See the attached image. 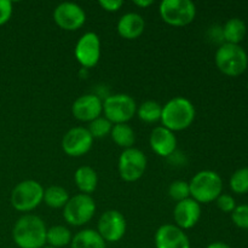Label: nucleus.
I'll return each instance as SVG.
<instances>
[{
	"instance_id": "1a4fd4ad",
	"label": "nucleus",
	"mask_w": 248,
	"mask_h": 248,
	"mask_svg": "<svg viewBox=\"0 0 248 248\" xmlns=\"http://www.w3.org/2000/svg\"><path fill=\"white\" fill-rule=\"evenodd\" d=\"M147 156L137 148H128L119 157V173L126 182H136L144 174Z\"/></svg>"
},
{
	"instance_id": "f704fd0d",
	"label": "nucleus",
	"mask_w": 248,
	"mask_h": 248,
	"mask_svg": "<svg viewBox=\"0 0 248 248\" xmlns=\"http://www.w3.org/2000/svg\"><path fill=\"white\" fill-rule=\"evenodd\" d=\"M43 248H55V247H51V246H47V247H43Z\"/></svg>"
},
{
	"instance_id": "39448f33",
	"label": "nucleus",
	"mask_w": 248,
	"mask_h": 248,
	"mask_svg": "<svg viewBox=\"0 0 248 248\" xmlns=\"http://www.w3.org/2000/svg\"><path fill=\"white\" fill-rule=\"evenodd\" d=\"M44 200V188L39 182L27 179L14 188L11 205L18 212H29L38 207Z\"/></svg>"
},
{
	"instance_id": "72a5a7b5",
	"label": "nucleus",
	"mask_w": 248,
	"mask_h": 248,
	"mask_svg": "<svg viewBox=\"0 0 248 248\" xmlns=\"http://www.w3.org/2000/svg\"><path fill=\"white\" fill-rule=\"evenodd\" d=\"M206 248H232L229 245L224 244V242H213V244L208 245Z\"/></svg>"
},
{
	"instance_id": "6e6552de",
	"label": "nucleus",
	"mask_w": 248,
	"mask_h": 248,
	"mask_svg": "<svg viewBox=\"0 0 248 248\" xmlns=\"http://www.w3.org/2000/svg\"><path fill=\"white\" fill-rule=\"evenodd\" d=\"M104 118L111 124H126L135 116L137 111L135 99L126 93L111 94L103 102Z\"/></svg>"
},
{
	"instance_id": "4468645a",
	"label": "nucleus",
	"mask_w": 248,
	"mask_h": 248,
	"mask_svg": "<svg viewBox=\"0 0 248 248\" xmlns=\"http://www.w3.org/2000/svg\"><path fill=\"white\" fill-rule=\"evenodd\" d=\"M103 111V102L96 94H84L75 99L72 106V113L80 121H91L99 118Z\"/></svg>"
},
{
	"instance_id": "cd10ccee",
	"label": "nucleus",
	"mask_w": 248,
	"mask_h": 248,
	"mask_svg": "<svg viewBox=\"0 0 248 248\" xmlns=\"http://www.w3.org/2000/svg\"><path fill=\"white\" fill-rule=\"evenodd\" d=\"M169 194L173 200L177 202L183 201L186 199L190 198V188H189V183L184 181H176L170 186Z\"/></svg>"
},
{
	"instance_id": "f257e3e1",
	"label": "nucleus",
	"mask_w": 248,
	"mask_h": 248,
	"mask_svg": "<svg viewBox=\"0 0 248 248\" xmlns=\"http://www.w3.org/2000/svg\"><path fill=\"white\" fill-rule=\"evenodd\" d=\"M46 225L34 215L22 216L14 225L12 239L19 248H43L46 244Z\"/></svg>"
},
{
	"instance_id": "ddd939ff",
	"label": "nucleus",
	"mask_w": 248,
	"mask_h": 248,
	"mask_svg": "<svg viewBox=\"0 0 248 248\" xmlns=\"http://www.w3.org/2000/svg\"><path fill=\"white\" fill-rule=\"evenodd\" d=\"M93 138L85 127H73L68 131L62 140V149L73 157L82 156L90 152Z\"/></svg>"
},
{
	"instance_id": "4be33fe9",
	"label": "nucleus",
	"mask_w": 248,
	"mask_h": 248,
	"mask_svg": "<svg viewBox=\"0 0 248 248\" xmlns=\"http://www.w3.org/2000/svg\"><path fill=\"white\" fill-rule=\"evenodd\" d=\"M111 138L119 147L124 149L132 148V145L136 142V136L133 132L132 127L127 124H116L111 128Z\"/></svg>"
},
{
	"instance_id": "c9c22d12",
	"label": "nucleus",
	"mask_w": 248,
	"mask_h": 248,
	"mask_svg": "<svg viewBox=\"0 0 248 248\" xmlns=\"http://www.w3.org/2000/svg\"><path fill=\"white\" fill-rule=\"evenodd\" d=\"M247 86H248V85H247Z\"/></svg>"
},
{
	"instance_id": "f03ea898",
	"label": "nucleus",
	"mask_w": 248,
	"mask_h": 248,
	"mask_svg": "<svg viewBox=\"0 0 248 248\" xmlns=\"http://www.w3.org/2000/svg\"><path fill=\"white\" fill-rule=\"evenodd\" d=\"M195 119V107L184 97H174L162 107V126L170 131H183L193 124Z\"/></svg>"
},
{
	"instance_id": "a878e982",
	"label": "nucleus",
	"mask_w": 248,
	"mask_h": 248,
	"mask_svg": "<svg viewBox=\"0 0 248 248\" xmlns=\"http://www.w3.org/2000/svg\"><path fill=\"white\" fill-rule=\"evenodd\" d=\"M111 128H113V124L108 120L107 118H97L96 120L91 121L89 125V132L92 136V138H103L106 136H108L111 132Z\"/></svg>"
},
{
	"instance_id": "c756f323",
	"label": "nucleus",
	"mask_w": 248,
	"mask_h": 248,
	"mask_svg": "<svg viewBox=\"0 0 248 248\" xmlns=\"http://www.w3.org/2000/svg\"><path fill=\"white\" fill-rule=\"evenodd\" d=\"M216 201H217L218 208L222 210L223 212H232L235 210V207H236L234 198L228 195V194H220Z\"/></svg>"
},
{
	"instance_id": "393cba45",
	"label": "nucleus",
	"mask_w": 248,
	"mask_h": 248,
	"mask_svg": "<svg viewBox=\"0 0 248 248\" xmlns=\"http://www.w3.org/2000/svg\"><path fill=\"white\" fill-rule=\"evenodd\" d=\"M162 107L155 101H145L138 107V118L144 123H156L161 119Z\"/></svg>"
},
{
	"instance_id": "2eb2a0df",
	"label": "nucleus",
	"mask_w": 248,
	"mask_h": 248,
	"mask_svg": "<svg viewBox=\"0 0 248 248\" xmlns=\"http://www.w3.org/2000/svg\"><path fill=\"white\" fill-rule=\"evenodd\" d=\"M155 246L156 248H190V241L181 228L165 224L156 230Z\"/></svg>"
},
{
	"instance_id": "9b49d317",
	"label": "nucleus",
	"mask_w": 248,
	"mask_h": 248,
	"mask_svg": "<svg viewBox=\"0 0 248 248\" xmlns=\"http://www.w3.org/2000/svg\"><path fill=\"white\" fill-rule=\"evenodd\" d=\"M98 234L106 242H118L126 232V219L116 210H109L98 220Z\"/></svg>"
},
{
	"instance_id": "5701e85b",
	"label": "nucleus",
	"mask_w": 248,
	"mask_h": 248,
	"mask_svg": "<svg viewBox=\"0 0 248 248\" xmlns=\"http://www.w3.org/2000/svg\"><path fill=\"white\" fill-rule=\"evenodd\" d=\"M72 239L70 230L63 225H55V227L47 229V232H46V242L51 247L55 248L67 246L72 242Z\"/></svg>"
},
{
	"instance_id": "7ed1b4c3",
	"label": "nucleus",
	"mask_w": 248,
	"mask_h": 248,
	"mask_svg": "<svg viewBox=\"0 0 248 248\" xmlns=\"http://www.w3.org/2000/svg\"><path fill=\"white\" fill-rule=\"evenodd\" d=\"M190 196L199 203H208L217 200L222 194L223 182L215 171H200L191 178L189 183Z\"/></svg>"
},
{
	"instance_id": "6ab92c4d",
	"label": "nucleus",
	"mask_w": 248,
	"mask_h": 248,
	"mask_svg": "<svg viewBox=\"0 0 248 248\" xmlns=\"http://www.w3.org/2000/svg\"><path fill=\"white\" fill-rule=\"evenodd\" d=\"M75 184L82 194L90 195L93 193L98 184V176L97 172L90 166H81L75 171L74 174Z\"/></svg>"
},
{
	"instance_id": "bb28decb",
	"label": "nucleus",
	"mask_w": 248,
	"mask_h": 248,
	"mask_svg": "<svg viewBox=\"0 0 248 248\" xmlns=\"http://www.w3.org/2000/svg\"><path fill=\"white\" fill-rule=\"evenodd\" d=\"M230 188L236 194L248 193V167L240 169L230 178Z\"/></svg>"
},
{
	"instance_id": "20e7f679",
	"label": "nucleus",
	"mask_w": 248,
	"mask_h": 248,
	"mask_svg": "<svg viewBox=\"0 0 248 248\" xmlns=\"http://www.w3.org/2000/svg\"><path fill=\"white\" fill-rule=\"evenodd\" d=\"M216 64L223 74L228 77H237L246 70L248 64L247 53L241 46L225 43L216 52Z\"/></svg>"
},
{
	"instance_id": "b1692460",
	"label": "nucleus",
	"mask_w": 248,
	"mask_h": 248,
	"mask_svg": "<svg viewBox=\"0 0 248 248\" xmlns=\"http://www.w3.org/2000/svg\"><path fill=\"white\" fill-rule=\"evenodd\" d=\"M69 200V194L64 188L60 186H51L44 190V200L48 207L61 208L64 207Z\"/></svg>"
},
{
	"instance_id": "0eeeda50",
	"label": "nucleus",
	"mask_w": 248,
	"mask_h": 248,
	"mask_svg": "<svg viewBox=\"0 0 248 248\" xmlns=\"http://www.w3.org/2000/svg\"><path fill=\"white\" fill-rule=\"evenodd\" d=\"M96 212V202L86 194H79L68 200L63 207V217L65 222L74 227H81L93 218Z\"/></svg>"
},
{
	"instance_id": "473e14b6",
	"label": "nucleus",
	"mask_w": 248,
	"mask_h": 248,
	"mask_svg": "<svg viewBox=\"0 0 248 248\" xmlns=\"http://www.w3.org/2000/svg\"><path fill=\"white\" fill-rule=\"evenodd\" d=\"M135 4L140 7H148L150 6V5L154 4V1H153V0H136Z\"/></svg>"
},
{
	"instance_id": "a211bd4d",
	"label": "nucleus",
	"mask_w": 248,
	"mask_h": 248,
	"mask_svg": "<svg viewBox=\"0 0 248 248\" xmlns=\"http://www.w3.org/2000/svg\"><path fill=\"white\" fill-rule=\"evenodd\" d=\"M145 28V22L140 15L128 12L120 17L118 22V31L124 39L133 40L140 38Z\"/></svg>"
},
{
	"instance_id": "c85d7f7f",
	"label": "nucleus",
	"mask_w": 248,
	"mask_h": 248,
	"mask_svg": "<svg viewBox=\"0 0 248 248\" xmlns=\"http://www.w3.org/2000/svg\"><path fill=\"white\" fill-rule=\"evenodd\" d=\"M232 219L241 229H248V205H240L232 212Z\"/></svg>"
},
{
	"instance_id": "2f4dec72",
	"label": "nucleus",
	"mask_w": 248,
	"mask_h": 248,
	"mask_svg": "<svg viewBox=\"0 0 248 248\" xmlns=\"http://www.w3.org/2000/svg\"><path fill=\"white\" fill-rule=\"evenodd\" d=\"M99 5L106 11L115 12L118 10H120V7L124 5V1H121V0H101Z\"/></svg>"
},
{
	"instance_id": "f3484780",
	"label": "nucleus",
	"mask_w": 248,
	"mask_h": 248,
	"mask_svg": "<svg viewBox=\"0 0 248 248\" xmlns=\"http://www.w3.org/2000/svg\"><path fill=\"white\" fill-rule=\"evenodd\" d=\"M150 147L153 152L160 156L167 157L174 153L177 148V138L172 131L164 126L155 127L150 133Z\"/></svg>"
},
{
	"instance_id": "412c9836",
	"label": "nucleus",
	"mask_w": 248,
	"mask_h": 248,
	"mask_svg": "<svg viewBox=\"0 0 248 248\" xmlns=\"http://www.w3.org/2000/svg\"><path fill=\"white\" fill-rule=\"evenodd\" d=\"M223 31V39L227 41V44H234L239 45L240 41L244 40L246 35V24L240 18H230L224 27Z\"/></svg>"
},
{
	"instance_id": "7c9ffc66",
	"label": "nucleus",
	"mask_w": 248,
	"mask_h": 248,
	"mask_svg": "<svg viewBox=\"0 0 248 248\" xmlns=\"http://www.w3.org/2000/svg\"><path fill=\"white\" fill-rule=\"evenodd\" d=\"M12 11H14V7L10 0H0V26H4L10 21Z\"/></svg>"
},
{
	"instance_id": "423d86ee",
	"label": "nucleus",
	"mask_w": 248,
	"mask_h": 248,
	"mask_svg": "<svg viewBox=\"0 0 248 248\" xmlns=\"http://www.w3.org/2000/svg\"><path fill=\"white\" fill-rule=\"evenodd\" d=\"M159 12L167 24L183 27L194 21L196 7L190 0H164L160 4Z\"/></svg>"
},
{
	"instance_id": "9d476101",
	"label": "nucleus",
	"mask_w": 248,
	"mask_h": 248,
	"mask_svg": "<svg viewBox=\"0 0 248 248\" xmlns=\"http://www.w3.org/2000/svg\"><path fill=\"white\" fill-rule=\"evenodd\" d=\"M75 57L85 68L94 67L101 58V40L96 33H85L75 46Z\"/></svg>"
},
{
	"instance_id": "f8f14e48",
	"label": "nucleus",
	"mask_w": 248,
	"mask_h": 248,
	"mask_svg": "<svg viewBox=\"0 0 248 248\" xmlns=\"http://www.w3.org/2000/svg\"><path fill=\"white\" fill-rule=\"evenodd\" d=\"M53 19L58 27L65 31H77L84 26L86 14L75 2H62L53 11Z\"/></svg>"
},
{
	"instance_id": "aec40b11",
	"label": "nucleus",
	"mask_w": 248,
	"mask_h": 248,
	"mask_svg": "<svg viewBox=\"0 0 248 248\" xmlns=\"http://www.w3.org/2000/svg\"><path fill=\"white\" fill-rule=\"evenodd\" d=\"M72 248H106V241L102 239L98 232L85 229L75 234L70 242Z\"/></svg>"
},
{
	"instance_id": "dca6fc26",
	"label": "nucleus",
	"mask_w": 248,
	"mask_h": 248,
	"mask_svg": "<svg viewBox=\"0 0 248 248\" xmlns=\"http://www.w3.org/2000/svg\"><path fill=\"white\" fill-rule=\"evenodd\" d=\"M176 225L182 230L195 227L201 218V206L198 201L189 198L177 202L173 211Z\"/></svg>"
}]
</instances>
